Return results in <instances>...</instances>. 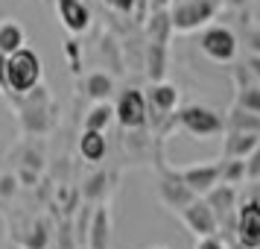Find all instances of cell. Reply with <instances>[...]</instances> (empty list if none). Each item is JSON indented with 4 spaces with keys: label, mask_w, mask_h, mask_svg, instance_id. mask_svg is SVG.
I'll use <instances>...</instances> for the list:
<instances>
[{
    "label": "cell",
    "mask_w": 260,
    "mask_h": 249,
    "mask_svg": "<svg viewBox=\"0 0 260 249\" xmlns=\"http://www.w3.org/2000/svg\"><path fill=\"white\" fill-rule=\"evenodd\" d=\"M12 100H18V123L24 135H47L56 126V108H53V97L44 85H36L26 94H15Z\"/></svg>",
    "instance_id": "obj_1"
},
{
    "label": "cell",
    "mask_w": 260,
    "mask_h": 249,
    "mask_svg": "<svg viewBox=\"0 0 260 249\" xmlns=\"http://www.w3.org/2000/svg\"><path fill=\"white\" fill-rule=\"evenodd\" d=\"M173 118H176V126H178V129H184L190 138H196V141L222 138V132H225V115L213 112L211 106H202V103L178 106Z\"/></svg>",
    "instance_id": "obj_2"
},
{
    "label": "cell",
    "mask_w": 260,
    "mask_h": 249,
    "mask_svg": "<svg viewBox=\"0 0 260 249\" xmlns=\"http://www.w3.org/2000/svg\"><path fill=\"white\" fill-rule=\"evenodd\" d=\"M6 79H9V97L26 94L41 85V59L32 47H21L6 56Z\"/></svg>",
    "instance_id": "obj_3"
},
{
    "label": "cell",
    "mask_w": 260,
    "mask_h": 249,
    "mask_svg": "<svg viewBox=\"0 0 260 249\" xmlns=\"http://www.w3.org/2000/svg\"><path fill=\"white\" fill-rule=\"evenodd\" d=\"M219 6H222V0H181L170 9L173 30L176 33H196L216 18Z\"/></svg>",
    "instance_id": "obj_4"
},
{
    "label": "cell",
    "mask_w": 260,
    "mask_h": 249,
    "mask_svg": "<svg viewBox=\"0 0 260 249\" xmlns=\"http://www.w3.org/2000/svg\"><path fill=\"white\" fill-rule=\"evenodd\" d=\"M199 50L216 65H234L237 53H240V38H237L231 26L213 24V26H205V33L199 38Z\"/></svg>",
    "instance_id": "obj_5"
},
{
    "label": "cell",
    "mask_w": 260,
    "mask_h": 249,
    "mask_svg": "<svg viewBox=\"0 0 260 249\" xmlns=\"http://www.w3.org/2000/svg\"><path fill=\"white\" fill-rule=\"evenodd\" d=\"M234 240L246 249H257L260 246V200L248 197L237 205V217H234Z\"/></svg>",
    "instance_id": "obj_6"
},
{
    "label": "cell",
    "mask_w": 260,
    "mask_h": 249,
    "mask_svg": "<svg viewBox=\"0 0 260 249\" xmlns=\"http://www.w3.org/2000/svg\"><path fill=\"white\" fill-rule=\"evenodd\" d=\"M193 200H196V193L178 179L176 167H161V176H158V202L164 205L167 211L178 217V211L187 208Z\"/></svg>",
    "instance_id": "obj_7"
},
{
    "label": "cell",
    "mask_w": 260,
    "mask_h": 249,
    "mask_svg": "<svg viewBox=\"0 0 260 249\" xmlns=\"http://www.w3.org/2000/svg\"><path fill=\"white\" fill-rule=\"evenodd\" d=\"M178 220H181V226H184L193 237L219 235V220H216V214H213V208L208 205L205 197H196L187 208H181V211H178Z\"/></svg>",
    "instance_id": "obj_8"
},
{
    "label": "cell",
    "mask_w": 260,
    "mask_h": 249,
    "mask_svg": "<svg viewBox=\"0 0 260 249\" xmlns=\"http://www.w3.org/2000/svg\"><path fill=\"white\" fill-rule=\"evenodd\" d=\"M114 120H120L123 129H143L149 123V106H146V94L138 88L123 91L114 106Z\"/></svg>",
    "instance_id": "obj_9"
},
{
    "label": "cell",
    "mask_w": 260,
    "mask_h": 249,
    "mask_svg": "<svg viewBox=\"0 0 260 249\" xmlns=\"http://www.w3.org/2000/svg\"><path fill=\"white\" fill-rule=\"evenodd\" d=\"M178 179L187 185L196 197H205L213 185H219V161H202V164H190L176 170Z\"/></svg>",
    "instance_id": "obj_10"
},
{
    "label": "cell",
    "mask_w": 260,
    "mask_h": 249,
    "mask_svg": "<svg viewBox=\"0 0 260 249\" xmlns=\"http://www.w3.org/2000/svg\"><path fill=\"white\" fill-rule=\"evenodd\" d=\"M56 12L68 36H82L91 30V9L85 0H56Z\"/></svg>",
    "instance_id": "obj_11"
},
{
    "label": "cell",
    "mask_w": 260,
    "mask_h": 249,
    "mask_svg": "<svg viewBox=\"0 0 260 249\" xmlns=\"http://www.w3.org/2000/svg\"><path fill=\"white\" fill-rule=\"evenodd\" d=\"M205 200H208V205H211L213 214H216L219 229H222V226H231V220L237 217V188L234 185L219 182V185H213V188L205 193Z\"/></svg>",
    "instance_id": "obj_12"
},
{
    "label": "cell",
    "mask_w": 260,
    "mask_h": 249,
    "mask_svg": "<svg viewBox=\"0 0 260 249\" xmlns=\"http://www.w3.org/2000/svg\"><path fill=\"white\" fill-rule=\"evenodd\" d=\"M178 100H181L178 88H176L173 82H167V79H161V82H152V88L146 91V106H149V115H158V118L176 115Z\"/></svg>",
    "instance_id": "obj_13"
},
{
    "label": "cell",
    "mask_w": 260,
    "mask_h": 249,
    "mask_svg": "<svg viewBox=\"0 0 260 249\" xmlns=\"http://www.w3.org/2000/svg\"><path fill=\"white\" fill-rule=\"evenodd\" d=\"M88 249H111V211L106 202H100L91 214L88 226Z\"/></svg>",
    "instance_id": "obj_14"
},
{
    "label": "cell",
    "mask_w": 260,
    "mask_h": 249,
    "mask_svg": "<svg viewBox=\"0 0 260 249\" xmlns=\"http://www.w3.org/2000/svg\"><path fill=\"white\" fill-rule=\"evenodd\" d=\"M260 144V132H222V158H246L254 147Z\"/></svg>",
    "instance_id": "obj_15"
},
{
    "label": "cell",
    "mask_w": 260,
    "mask_h": 249,
    "mask_svg": "<svg viewBox=\"0 0 260 249\" xmlns=\"http://www.w3.org/2000/svg\"><path fill=\"white\" fill-rule=\"evenodd\" d=\"M76 153L82 155L88 164H100V161L108 155V138H106V132L82 129L79 141H76Z\"/></svg>",
    "instance_id": "obj_16"
},
{
    "label": "cell",
    "mask_w": 260,
    "mask_h": 249,
    "mask_svg": "<svg viewBox=\"0 0 260 249\" xmlns=\"http://www.w3.org/2000/svg\"><path fill=\"white\" fill-rule=\"evenodd\" d=\"M26 47V33L15 18H0V53L9 56L15 50Z\"/></svg>",
    "instance_id": "obj_17"
},
{
    "label": "cell",
    "mask_w": 260,
    "mask_h": 249,
    "mask_svg": "<svg viewBox=\"0 0 260 249\" xmlns=\"http://www.w3.org/2000/svg\"><path fill=\"white\" fill-rule=\"evenodd\" d=\"M114 123V106L108 100H96L91 103V108L85 112L82 118V129H96V132H108V126Z\"/></svg>",
    "instance_id": "obj_18"
},
{
    "label": "cell",
    "mask_w": 260,
    "mask_h": 249,
    "mask_svg": "<svg viewBox=\"0 0 260 249\" xmlns=\"http://www.w3.org/2000/svg\"><path fill=\"white\" fill-rule=\"evenodd\" d=\"M111 91H114V76H111V73L91 71L88 76H85V94H88L91 103H96V100H108Z\"/></svg>",
    "instance_id": "obj_19"
},
{
    "label": "cell",
    "mask_w": 260,
    "mask_h": 249,
    "mask_svg": "<svg viewBox=\"0 0 260 249\" xmlns=\"http://www.w3.org/2000/svg\"><path fill=\"white\" fill-rule=\"evenodd\" d=\"M167 47L170 44H161V41H149L146 47V68H149V82H161L167 76Z\"/></svg>",
    "instance_id": "obj_20"
},
{
    "label": "cell",
    "mask_w": 260,
    "mask_h": 249,
    "mask_svg": "<svg viewBox=\"0 0 260 249\" xmlns=\"http://www.w3.org/2000/svg\"><path fill=\"white\" fill-rule=\"evenodd\" d=\"M225 129H237V132H260V115H251L246 108L231 106L225 115Z\"/></svg>",
    "instance_id": "obj_21"
},
{
    "label": "cell",
    "mask_w": 260,
    "mask_h": 249,
    "mask_svg": "<svg viewBox=\"0 0 260 249\" xmlns=\"http://www.w3.org/2000/svg\"><path fill=\"white\" fill-rule=\"evenodd\" d=\"M170 33H173V21H170V12H167V9H155L152 18L146 21V36H149V41H161V44H170Z\"/></svg>",
    "instance_id": "obj_22"
},
{
    "label": "cell",
    "mask_w": 260,
    "mask_h": 249,
    "mask_svg": "<svg viewBox=\"0 0 260 249\" xmlns=\"http://www.w3.org/2000/svg\"><path fill=\"white\" fill-rule=\"evenodd\" d=\"M219 182L234 185V188H240L243 182H248L246 179V158H222L219 161Z\"/></svg>",
    "instance_id": "obj_23"
},
{
    "label": "cell",
    "mask_w": 260,
    "mask_h": 249,
    "mask_svg": "<svg viewBox=\"0 0 260 249\" xmlns=\"http://www.w3.org/2000/svg\"><path fill=\"white\" fill-rule=\"evenodd\" d=\"M234 106L246 108L251 115H260V82H246L237 88V100Z\"/></svg>",
    "instance_id": "obj_24"
},
{
    "label": "cell",
    "mask_w": 260,
    "mask_h": 249,
    "mask_svg": "<svg viewBox=\"0 0 260 249\" xmlns=\"http://www.w3.org/2000/svg\"><path fill=\"white\" fill-rule=\"evenodd\" d=\"M47 243H50V223L47 220H36L24 237V249H47Z\"/></svg>",
    "instance_id": "obj_25"
},
{
    "label": "cell",
    "mask_w": 260,
    "mask_h": 249,
    "mask_svg": "<svg viewBox=\"0 0 260 249\" xmlns=\"http://www.w3.org/2000/svg\"><path fill=\"white\" fill-rule=\"evenodd\" d=\"M246 179L248 182H260V144L246 155Z\"/></svg>",
    "instance_id": "obj_26"
},
{
    "label": "cell",
    "mask_w": 260,
    "mask_h": 249,
    "mask_svg": "<svg viewBox=\"0 0 260 249\" xmlns=\"http://www.w3.org/2000/svg\"><path fill=\"white\" fill-rule=\"evenodd\" d=\"M18 188H21V182H18L15 173H3L0 176V200H12L18 193Z\"/></svg>",
    "instance_id": "obj_27"
},
{
    "label": "cell",
    "mask_w": 260,
    "mask_h": 249,
    "mask_svg": "<svg viewBox=\"0 0 260 249\" xmlns=\"http://www.w3.org/2000/svg\"><path fill=\"white\" fill-rule=\"evenodd\" d=\"M15 176H18V182H21V188H32L38 179H41V170H36V167H26L21 164L18 170H15Z\"/></svg>",
    "instance_id": "obj_28"
},
{
    "label": "cell",
    "mask_w": 260,
    "mask_h": 249,
    "mask_svg": "<svg viewBox=\"0 0 260 249\" xmlns=\"http://www.w3.org/2000/svg\"><path fill=\"white\" fill-rule=\"evenodd\" d=\"M193 249H228V246L219 240V235H208V237H196Z\"/></svg>",
    "instance_id": "obj_29"
},
{
    "label": "cell",
    "mask_w": 260,
    "mask_h": 249,
    "mask_svg": "<svg viewBox=\"0 0 260 249\" xmlns=\"http://www.w3.org/2000/svg\"><path fill=\"white\" fill-rule=\"evenodd\" d=\"M103 185H106V176H103V173L91 176L88 182H85V197H88V200H94V193H100V190H103Z\"/></svg>",
    "instance_id": "obj_30"
},
{
    "label": "cell",
    "mask_w": 260,
    "mask_h": 249,
    "mask_svg": "<svg viewBox=\"0 0 260 249\" xmlns=\"http://www.w3.org/2000/svg\"><path fill=\"white\" fill-rule=\"evenodd\" d=\"M21 164L36 167V170H44V155L38 153V150H26V153H24V161H21Z\"/></svg>",
    "instance_id": "obj_31"
},
{
    "label": "cell",
    "mask_w": 260,
    "mask_h": 249,
    "mask_svg": "<svg viewBox=\"0 0 260 249\" xmlns=\"http://www.w3.org/2000/svg\"><path fill=\"white\" fill-rule=\"evenodd\" d=\"M108 3H111L120 15H132L135 9H138V0H108Z\"/></svg>",
    "instance_id": "obj_32"
},
{
    "label": "cell",
    "mask_w": 260,
    "mask_h": 249,
    "mask_svg": "<svg viewBox=\"0 0 260 249\" xmlns=\"http://www.w3.org/2000/svg\"><path fill=\"white\" fill-rule=\"evenodd\" d=\"M0 97H9V79H6V56L0 53Z\"/></svg>",
    "instance_id": "obj_33"
},
{
    "label": "cell",
    "mask_w": 260,
    "mask_h": 249,
    "mask_svg": "<svg viewBox=\"0 0 260 249\" xmlns=\"http://www.w3.org/2000/svg\"><path fill=\"white\" fill-rule=\"evenodd\" d=\"M246 68H248L251 73H254V76H260V53H251V56H248Z\"/></svg>",
    "instance_id": "obj_34"
},
{
    "label": "cell",
    "mask_w": 260,
    "mask_h": 249,
    "mask_svg": "<svg viewBox=\"0 0 260 249\" xmlns=\"http://www.w3.org/2000/svg\"><path fill=\"white\" fill-rule=\"evenodd\" d=\"M248 47H251V53H260V33L248 36Z\"/></svg>",
    "instance_id": "obj_35"
},
{
    "label": "cell",
    "mask_w": 260,
    "mask_h": 249,
    "mask_svg": "<svg viewBox=\"0 0 260 249\" xmlns=\"http://www.w3.org/2000/svg\"><path fill=\"white\" fill-rule=\"evenodd\" d=\"M170 3H173V0H149V6H152V9H167Z\"/></svg>",
    "instance_id": "obj_36"
},
{
    "label": "cell",
    "mask_w": 260,
    "mask_h": 249,
    "mask_svg": "<svg viewBox=\"0 0 260 249\" xmlns=\"http://www.w3.org/2000/svg\"><path fill=\"white\" fill-rule=\"evenodd\" d=\"M225 3H228V6H243L246 0H225Z\"/></svg>",
    "instance_id": "obj_37"
},
{
    "label": "cell",
    "mask_w": 260,
    "mask_h": 249,
    "mask_svg": "<svg viewBox=\"0 0 260 249\" xmlns=\"http://www.w3.org/2000/svg\"><path fill=\"white\" fill-rule=\"evenodd\" d=\"M231 249H246V246H240V243H237V240H234V243H231Z\"/></svg>",
    "instance_id": "obj_38"
},
{
    "label": "cell",
    "mask_w": 260,
    "mask_h": 249,
    "mask_svg": "<svg viewBox=\"0 0 260 249\" xmlns=\"http://www.w3.org/2000/svg\"><path fill=\"white\" fill-rule=\"evenodd\" d=\"M149 249H173V246H149Z\"/></svg>",
    "instance_id": "obj_39"
},
{
    "label": "cell",
    "mask_w": 260,
    "mask_h": 249,
    "mask_svg": "<svg viewBox=\"0 0 260 249\" xmlns=\"http://www.w3.org/2000/svg\"><path fill=\"white\" fill-rule=\"evenodd\" d=\"M257 249H260V246H257Z\"/></svg>",
    "instance_id": "obj_40"
}]
</instances>
